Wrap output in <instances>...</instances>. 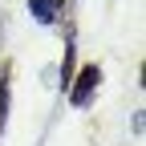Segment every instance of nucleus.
I'll list each match as a JSON object with an SVG mask.
<instances>
[{
	"label": "nucleus",
	"instance_id": "nucleus-1",
	"mask_svg": "<svg viewBox=\"0 0 146 146\" xmlns=\"http://www.w3.org/2000/svg\"><path fill=\"white\" fill-rule=\"evenodd\" d=\"M98 85H102V65L77 69V73H73V81H69V106H73V110H85L89 102H94Z\"/></svg>",
	"mask_w": 146,
	"mask_h": 146
},
{
	"label": "nucleus",
	"instance_id": "nucleus-2",
	"mask_svg": "<svg viewBox=\"0 0 146 146\" xmlns=\"http://www.w3.org/2000/svg\"><path fill=\"white\" fill-rule=\"evenodd\" d=\"M29 16L36 25L53 29V25H61V16H65V0H29Z\"/></svg>",
	"mask_w": 146,
	"mask_h": 146
},
{
	"label": "nucleus",
	"instance_id": "nucleus-3",
	"mask_svg": "<svg viewBox=\"0 0 146 146\" xmlns=\"http://www.w3.org/2000/svg\"><path fill=\"white\" fill-rule=\"evenodd\" d=\"M8 110H12V65H0V134L8 126Z\"/></svg>",
	"mask_w": 146,
	"mask_h": 146
}]
</instances>
